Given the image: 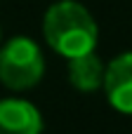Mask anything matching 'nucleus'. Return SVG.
Masks as SVG:
<instances>
[{
  "mask_svg": "<svg viewBox=\"0 0 132 134\" xmlns=\"http://www.w3.org/2000/svg\"><path fill=\"white\" fill-rule=\"evenodd\" d=\"M43 115L24 99H0V134H40Z\"/></svg>",
  "mask_w": 132,
  "mask_h": 134,
  "instance_id": "4",
  "label": "nucleus"
},
{
  "mask_svg": "<svg viewBox=\"0 0 132 134\" xmlns=\"http://www.w3.org/2000/svg\"><path fill=\"white\" fill-rule=\"evenodd\" d=\"M45 59L31 38H12L0 49V82L9 90H31L43 80Z\"/></svg>",
  "mask_w": 132,
  "mask_h": 134,
  "instance_id": "2",
  "label": "nucleus"
},
{
  "mask_svg": "<svg viewBox=\"0 0 132 134\" xmlns=\"http://www.w3.org/2000/svg\"><path fill=\"white\" fill-rule=\"evenodd\" d=\"M43 33H45L47 45L66 59L94 52L97 40H99V28H97L94 16L87 12L85 5L76 0L54 2L45 12Z\"/></svg>",
  "mask_w": 132,
  "mask_h": 134,
  "instance_id": "1",
  "label": "nucleus"
},
{
  "mask_svg": "<svg viewBox=\"0 0 132 134\" xmlns=\"http://www.w3.org/2000/svg\"><path fill=\"white\" fill-rule=\"evenodd\" d=\"M104 71L106 66L94 52L80 54L68 59V82L80 92H94L104 85Z\"/></svg>",
  "mask_w": 132,
  "mask_h": 134,
  "instance_id": "5",
  "label": "nucleus"
},
{
  "mask_svg": "<svg viewBox=\"0 0 132 134\" xmlns=\"http://www.w3.org/2000/svg\"><path fill=\"white\" fill-rule=\"evenodd\" d=\"M104 92L109 104L120 111L132 113V52L118 54L104 71Z\"/></svg>",
  "mask_w": 132,
  "mask_h": 134,
  "instance_id": "3",
  "label": "nucleus"
}]
</instances>
